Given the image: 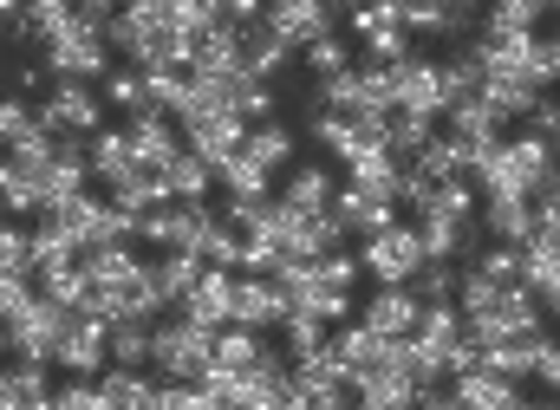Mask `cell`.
Wrapping results in <instances>:
<instances>
[{
	"instance_id": "7bdbcfd3",
	"label": "cell",
	"mask_w": 560,
	"mask_h": 410,
	"mask_svg": "<svg viewBox=\"0 0 560 410\" xmlns=\"http://www.w3.org/2000/svg\"><path fill=\"white\" fill-rule=\"evenodd\" d=\"M52 398H59V410H105V391H98V378H66Z\"/></svg>"
},
{
	"instance_id": "7dc6e473",
	"label": "cell",
	"mask_w": 560,
	"mask_h": 410,
	"mask_svg": "<svg viewBox=\"0 0 560 410\" xmlns=\"http://www.w3.org/2000/svg\"><path fill=\"white\" fill-rule=\"evenodd\" d=\"M418 410H463V405H456V391H443V385H436V391H423V398H418Z\"/></svg>"
},
{
	"instance_id": "44dd1931",
	"label": "cell",
	"mask_w": 560,
	"mask_h": 410,
	"mask_svg": "<svg viewBox=\"0 0 560 410\" xmlns=\"http://www.w3.org/2000/svg\"><path fill=\"white\" fill-rule=\"evenodd\" d=\"M150 268V286L163 293V306H176L196 280H202V255H189V248H163L156 261H143Z\"/></svg>"
},
{
	"instance_id": "1f68e13d",
	"label": "cell",
	"mask_w": 560,
	"mask_h": 410,
	"mask_svg": "<svg viewBox=\"0 0 560 410\" xmlns=\"http://www.w3.org/2000/svg\"><path fill=\"white\" fill-rule=\"evenodd\" d=\"M261 352H268V339L248 332V326H222V332H215V365H229V372H248Z\"/></svg>"
},
{
	"instance_id": "f907efd6",
	"label": "cell",
	"mask_w": 560,
	"mask_h": 410,
	"mask_svg": "<svg viewBox=\"0 0 560 410\" xmlns=\"http://www.w3.org/2000/svg\"><path fill=\"white\" fill-rule=\"evenodd\" d=\"M326 7H332V13H352V7H359V0H326Z\"/></svg>"
},
{
	"instance_id": "603a6c76",
	"label": "cell",
	"mask_w": 560,
	"mask_h": 410,
	"mask_svg": "<svg viewBox=\"0 0 560 410\" xmlns=\"http://www.w3.org/2000/svg\"><path fill=\"white\" fill-rule=\"evenodd\" d=\"M418 215H430V222H456V229H469V222L482 215V196H476V189H469V183L456 176V183H436V189H430V202H423Z\"/></svg>"
},
{
	"instance_id": "5b68a950",
	"label": "cell",
	"mask_w": 560,
	"mask_h": 410,
	"mask_svg": "<svg viewBox=\"0 0 560 410\" xmlns=\"http://www.w3.org/2000/svg\"><path fill=\"white\" fill-rule=\"evenodd\" d=\"M105 332H112V319H98L92 306H72V319H66V332L52 339V359H46V365H59L66 378H98V372L112 365Z\"/></svg>"
},
{
	"instance_id": "c3c4849f",
	"label": "cell",
	"mask_w": 560,
	"mask_h": 410,
	"mask_svg": "<svg viewBox=\"0 0 560 410\" xmlns=\"http://www.w3.org/2000/svg\"><path fill=\"white\" fill-rule=\"evenodd\" d=\"M0 410H20V385H13V372L0 365Z\"/></svg>"
},
{
	"instance_id": "83f0119b",
	"label": "cell",
	"mask_w": 560,
	"mask_h": 410,
	"mask_svg": "<svg viewBox=\"0 0 560 410\" xmlns=\"http://www.w3.org/2000/svg\"><path fill=\"white\" fill-rule=\"evenodd\" d=\"M411 163H418L430 183H456V176H463V143H456L450 131H436L418 156H411ZM463 183H469V176H463Z\"/></svg>"
},
{
	"instance_id": "4fadbf2b",
	"label": "cell",
	"mask_w": 560,
	"mask_h": 410,
	"mask_svg": "<svg viewBox=\"0 0 560 410\" xmlns=\"http://www.w3.org/2000/svg\"><path fill=\"white\" fill-rule=\"evenodd\" d=\"M268 20H275V33L300 52L306 39H319V33H339V13L326 7V0H268Z\"/></svg>"
},
{
	"instance_id": "bcb514c9",
	"label": "cell",
	"mask_w": 560,
	"mask_h": 410,
	"mask_svg": "<svg viewBox=\"0 0 560 410\" xmlns=\"http://www.w3.org/2000/svg\"><path fill=\"white\" fill-rule=\"evenodd\" d=\"M535 378H541V385L560 398V339H548V345H541V359H535Z\"/></svg>"
},
{
	"instance_id": "d6986e66",
	"label": "cell",
	"mask_w": 560,
	"mask_h": 410,
	"mask_svg": "<svg viewBox=\"0 0 560 410\" xmlns=\"http://www.w3.org/2000/svg\"><path fill=\"white\" fill-rule=\"evenodd\" d=\"M482 235L489 242H509V248H522L528 235H535V209H528V196H482Z\"/></svg>"
},
{
	"instance_id": "d6a6232c",
	"label": "cell",
	"mask_w": 560,
	"mask_h": 410,
	"mask_svg": "<svg viewBox=\"0 0 560 410\" xmlns=\"http://www.w3.org/2000/svg\"><path fill=\"white\" fill-rule=\"evenodd\" d=\"M98 85H105V105H118L125 118L150 112V98H143V72H138V66H112V72H105Z\"/></svg>"
},
{
	"instance_id": "3957f363",
	"label": "cell",
	"mask_w": 560,
	"mask_h": 410,
	"mask_svg": "<svg viewBox=\"0 0 560 410\" xmlns=\"http://www.w3.org/2000/svg\"><path fill=\"white\" fill-rule=\"evenodd\" d=\"M423 261H430V255H423L418 222H392L385 235L359 242V268L372 273V286H411V273H418Z\"/></svg>"
},
{
	"instance_id": "816d5d0a",
	"label": "cell",
	"mask_w": 560,
	"mask_h": 410,
	"mask_svg": "<svg viewBox=\"0 0 560 410\" xmlns=\"http://www.w3.org/2000/svg\"><path fill=\"white\" fill-rule=\"evenodd\" d=\"M0 352H7V319H0Z\"/></svg>"
},
{
	"instance_id": "9a60e30c",
	"label": "cell",
	"mask_w": 560,
	"mask_h": 410,
	"mask_svg": "<svg viewBox=\"0 0 560 410\" xmlns=\"http://www.w3.org/2000/svg\"><path fill=\"white\" fill-rule=\"evenodd\" d=\"M287 319V306H280L275 280H261V273H235V306H229V326H248V332H268Z\"/></svg>"
},
{
	"instance_id": "7a4b0ae2",
	"label": "cell",
	"mask_w": 560,
	"mask_h": 410,
	"mask_svg": "<svg viewBox=\"0 0 560 410\" xmlns=\"http://www.w3.org/2000/svg\"><path fill=\"white\" fill-rule=\"evenodd\" d=\"M39 66L52 72V79H105L112 72V46H105V33L98 26H85V20H72L66 33H52L46 46H39Z\"/></svg>"
},
{
	"instance_id": "484cf974",
	"label": "cell",
	"mask_w": 560,
	"mask_h": 410,
	"mask_svg": "<svg viewBox=\"0 0 560 410\" xmlns=\"http://www.w3.org/2000/svg\"><path fill=\"white\" fill-rule=\"evenodd\" d=\"M300 66H306V79L352 72V39H346V33H319V39H306V46H300Z\"/></svg>"
},
{
	"instance_id": "d4e9b609",
	"label": "cell",
	"mask_w": 560,
	"mask_h": 410,
	"mask_svg": "<svg viewBox=\"0 0 560 410\" xmlns=\"http://www.w3.org/2000/svg\"><path fill=\"white\" fill-rule=\"evenodd\" d=\"M150 326H156V319H112V332H105L112 365H125V372H150Z\"/></svg>"
},
{
	"instance_id": "ffe728a7",
	"label": "cell",
	"mask_w": 560,
	"mask_h": 410,
	"mask_svg": "<svg viewBox=\"0 0 560 410\" xmlns=\"http://www.w3.org/2000/svg\"><path fill=\"white\" fill-rule=\"evenodd\" d=\"M242 156H255L268 176H287V169L300 163V137L287 131L280 118H268V125H248V143H242Z\"/></svg>"
},
{
	"instance_id": "8992f818",
	"label": "cell",
	"mask_w": 560,
	"mask_h": 410,
	"mask_svg": "<svg viewBox=\"0 0 560 410\" xmlns=\"http://www.w3.org/2000/svg\"><path fill=\"white\" fill-rule=\"evenodd\" d=\"M33 118H39L46 131L92 137V131H105V98H98L85 79H52V85H46V98L33 105Z\"/></svg>"
},
{
	"instance_id": "7402d4cb",
	"label": "cell",
	"mask_w": 560,
	"mask_h": 410,
	"mask_svg": "<svg viewBox=\"0 0 560 410\" xmlns=\"http://www.w3.org/2000/svg\"><path fill=\"white\" fill-rule=\"evenodd\" d=\"M85 156H92V176H98L105 189H118V183H125V176L138 169V156H131V137H125V125H118V131H92Z\"/></svg>"
},
{
	"instance_id": "d590c367",
	"label": "cell",
	"mask_w": 560,
	"mask_h": 410,
	"mask_svg": "<svg viewBox=\"0 0 560 410\" xmlns=\"http://www.w3.org/2000/svg\"><path fill=\"white\" fill-rule=\"evenodd\" d=\"M469 268L489 273L495 286H515V280H522V248H509V242H482V248L469 255Z\"/></svg>"
},
{
	"instance_id": "f5cc1de1",
	"label": "cell",
	"mask_w": 560,
	"mask_h": 410,
	"mask_svg": "<svg viewBox=\"0 0 560 410\" xmlns=\"http://www.w3.org/2000/svg\"><path fill=\"white\" fill-rule=\"evenodd\" d=\"M0 222H7V202H0Z\"/></svg>"
},
{
	"instance_id": "2e32d148",
	"label": "cell",
	"mask_w": 560,
	"mask_h": 410,
	"mask_svg": "<svg viewBox=\"0 0 560 410\" xmlns=\"http://www.w3.org/2000/svg\"><path fill=\"white\" fill-rule=\"evenodd\" d=\"M326 352L339 359V372H346V385H359L372 365H378V352H385V339L365 326V319H346V326H332L326 332Z\"/></svg>"
},
{
	"instance_id": "52a82bcc",
	"label": "cell",
	"mask_w": 560,
	"mask_h": 410,
	"mask_svg": "<svg viewBox=\"0 0 560 410\" xmlns=\"http://www.w3.org/2000/svg\"><path fill=\"white\" fill-rule=\"evenodd\" d=\"M332 222L346 229V242H372V235H385V229L398 222V196L378 189V183H339Z\"/></svg>"
},
{
	"instance_id": "ab89813d",
	"label": "cell",
	"mask_w": 560,
	"mask_h": 410,
	"mask_svg": "<svg viewBox=\"0 0 560 410\" xmlns=\"http://www.w3.org/2000/svg\"><path fill=\"white\" fill-rule=\"evenodd\" d=\"M156 410H215V398L189 378H156Z\"/></svg>"
},
{
	"instance_id": "74e56055",
	"label": "cell",
	"mask_w": 560,
	"mask_h": 410,
	"mask_svg": "<svg viewBox=\"0 0 560 410\" xmlns=\"http://www.w3.org/2000/svg\"><path fill=\"white\" fill-rule=\"evenodd\" d=\"M202 268H229L242 273V235H235V222L222 215L215 229H209V242H202Z\"/></svg>"
},
{
	"instance_id": "8fae6325",
	"label": "cell",
	"mask_w": 560,
	"mask_h": 410,
	"mask_svg": "<svg viewBox=\"0 0 560 410\" xmlns=\"http://www.w3.org/2000/svg\"><path fill=\"white\" fill-rule=\"evenodd\" d=\"M541 345H548V319H535V326H515V332H502V339H489V352H482V365L522 385V378H535V359H541Z\"/></svg>"
},
{
	"instance_id": "4316f807",
	"label": "cell",
	"mask_w": 560,
	"mask_h": 410,
	"mask_svg": "<svg viewBox=\"0 0 560 410\" xmlns=\"http://www.w3.org/2000/svg\"><path fill=\"white\" fill-rule=\"evenodd\" d=\"M209 189H215V169L183 143V156L170 163V202H209Z\"/></svg>"
},
{
	"instance_id": "b9f144b4",
	"label": "cell",
	"mask_w": 560,
	"mask_h": 410,
	"mask_svg": "<svg viewBox=\"0 0 560 410\" xmlns=\"http://www.w3.org/2000/svg\"><path fill=\"white\" fill-rule=\"evenodd\" d=\"M7 372H13V385H20V405H33V398H52V378H46V359H13Z\"/></svg>"
},
{
	"instance_id": "ba28073f",
	"label": "cell",
	"mask_w": 560,
	"mask_h": 410,
	"mask_svg": "<svg viewBox=\"0 0 560 410\" xmlns=\"http://www.w3.org/2000/svg\"><path fill=\"white\" fill-rule=\"evenodd\" d=\"M125 137H131L138 169H156V176H170V163L183 156V131H176V118H163V112H138V118H125Z\"/></svg>"
},
{
	"instance_id": "f546056e",
	"label": "cell",
	"mask_w": 560,
	"mask_h": 410,
	"mask_svg": "<svg viewBox=\"0 0 560 410\" xmlns=\"http://www.w3.org/2000/svg\"><path fill=\"white\" fill-rule=\"evenodd\" d=\"M456 280H463L456 261H423L411 273V293H418V306H456Z\"/></svg>"
},
{
	"instance_id": "7c38bea8",
	"label": "cell",
	"mask_w": 560,
	"mask_h": 410,
	"mask_svg": "<svg viewBox=\"0 0 560 410\" xmlns=\"http://www.w3.org/2000/svg\"><path fill=\"white\" fill-rule=\"evenodd\" d=\"M456 339H463V313H456V306H423L418 326H411V345H418V359H423V365H436L443 378H450Z\"/></svg>"
},
{
	"instance_id": "ee69618b",
	"label": "cell",
	"mask_w": 560,
	"mask_h": 410,
	"mask_svg": "<svg viewBox=\"0 0 560 410\" xmlns=\"http://www.w3.org/2000/svg\"><path fill=\"white\" fill-rule=\"evenodd\" d=\"M319 273H326V280H332V286H339V293H352V280H359V255H346V248H332V255H319Z\"/></svg>"
},
{
	"instance_id": "5bb4252c",
	"label": "cell",
	"mask_w": 560,
	"mask_h": 410,
	"mask_svg": "<svg viewBox=\"0 0 560 410\" xmlns=\"http://www.w3.org/2000/svg\"><path fill=\"white\" fill-rule=\"evenodd\" d=\"M418 293L411 286H372V300L359 306V319L378 332V339H411V326H418Z\"/></svg>"
},
{
	"instance_id": "f6af8a7d",
	"label": "cell",
	"mask_w": 560,
	"mask_h": 410,
	"mask_svg": "<svg viewBox=\"0 0 560 410\" xmlns=\"http://www.w3.org/2000/svg\"><path fill=\"white\" fill-rule=\"evenodd\" d=\"M72 13H79L85 26H98V33H105V26L125 13V0H72Z\"/></svg>"
},
{
	"instance_id": "9c48e42d",
	"label": "cell",
	"mask_w": 560,
	"mask_h": 410,
	"mask_svg": "<svg viewBox=\"0 0 560 410\" xmlns=\"http://www.w3.org/2000/svg\"><path fill=\"white\" fill-rule=\"evenodd\" d=\"M332 196H339V176H332V163H319V156H300V163L280 176V202L300 209V215H326Z\"/></svg>"
},
{
	"instance_id": "cb8c5ba5",
	"label": "cell",
	"mask_w": 560,
	"mask_h": 410,
	"mask_svg": "<svg viewBox=\"0 0 560 410\" xmlns=\"http://www.w3.org/2000/svg\"><path fill=\"white\" fill-rule=\"evenodd\" d=\"M98 391H105V410H156V378H150V372L112 365V372L98 378Z\"/></svg>"
},
{
	"instance_id": "ac0fdd59",
	"label": "cell",
	"mask_w": 560,
	"mask_h": 410,
	"mask_svg": "<svg viewBox=\"0 0 560 410\" xmlns=\"http://www.w3.org/2000/svg\"><path fill=\"white\" fill-rule=\"evenodd\" d=\"M229 306H235V273L229 268H202V280L183 293V313L196 319V326H229Z\"/></svg>"
},
{
	"instance_id": "836d02e7",
	"label": "cell",
	"mask_w": 560,
	"mask_h": 410,
	"mask_svg": "<svg viewBox=\"0 0 560 410\" xmlns=\"http://www.w3.org/2000/svg\"><path fill=\"white\" fill-rule=\"evenodd\" d=\"M0 273L33 280V229L26 222H0Z\"/></svg>"
},
{
	"instance_id": "6da1fadb",
	"label": "cell",
	"mask_w": 560,
	"mask_h": 410,
	"mask_svg": "<svg viewBox=\"0 0 560 410\" xmlns=\"http://www.w3.org/2000/svg\"><path fill=\"white\" fill-rule=\"evenodd\" d=\"M215 365V326H196L189 313H183V300L176 306H163V319L150 326V372L156 378H202Z\"/></svg>"
},
{
	"instance_id": "60d3db41",
	"label": "cell",
	"mask_w": 560,
	"mask_h": 410,
	"mask_svg": "<svg viewBox=\"0 0 560 410\" xmlns=\"http://www.w3.org/2000/svg\"><path fill=\"white\" fill-rule=\"evenodd\" d=\"M0 85H7V92H20V98H46V85H52V72H46L39 59H13V66L0 72Z\"/></svg>"
},
{
	"instance_id": "f35d334b",
	"label": "cell",
	"mask_w": 560,
	"mask_h": 410,
	"mask_svg": "<svg viewBox=\"0 0 560 410\" xmlns=\"http://www.w3.org/2000/svg\"><path fill=\"white\" fill-rule=\"evenodd\" d=\"M359 52H365V66H392V59L411 52V33H405V26H378V33L359 39Z\"/></svg>"
},
{
	"instance_id": "8d00e7d4",
	"label": "cell",
	"mask_w": 560,
	"mask_h": 410,
	"mask_svg": "<svg viewBox=\"0 0 560 410\" xmlns=\"http://www.w3.org/2000/svg\"><path fill=\"white\" fill-rule=\"evenodd\" d=\"M430 137H436V125H430V118H418V112H392V125H385V143H392V150H398L405 163L418 156Z\"/></svg>"
},
{
	"instance_id": "681fc988",
	"label": "cell",
	"mask_w": 560,
	"mask_h": 410,
	"mask_svg": "<svg viewBox=\"0 0 560 410\" xmlns=\"http://www.w3.org/2000/svg\"><path fill=\"white\" fill-rule=\"evenodd\" d=\"M20 410H59V398H33V405H20Z\"/></svg>"
},
{
	"instance_id": "4dcf8cb0",
	"label": "cell",
	"mask_w": 560,
	"mask_h": 410,
	"mask_svg": "<svg viewBox=\"0 0 560 410\" xmlns=\"http://www.w3.org/2000/svg\"><path fill=\"white\" fill-rule=\"evenodd\" d=\"M326 332H332L326 319H306V313H287V319H280V352H287V359L300 365V359H313V352L326 345Z\"/></svg>"
},
{
	"instance_id": "30bf717a",
	"label": "cell",
	"mask_w": 560,
	"mask_h": 410,
	"mask_svg": "<svg viewBox=\"0 0 560 410\" xmlns=\"http://www.w3.org/2000/svg\"><path fill=\"white\" fill-rule=\"evenodd\" d=\"M293 59H300V52L275 33V20H268V13H261V20H242V72H255V79H268V85H275V79L293 72Z\"/></svg>"
},
{
	"instance_id": "e575fe53",
	"label": "cell",
	"mask_w": 560,
	"mask_h": 410,
	"mask_svg": "<svg viewBox=\"0 0 560 410\" xmlns=\"http://www.w3.org/2000/svg\"><path fill=\"white\" fill-rule=\"evenodd\" d=\"M183 92H189V72L183 66H156V72H143V98H150V112H176L183 105Z\"/></svg>"
},
{
	"instance_id": "e0dca14e",
	"label": "cell",
	"mask_w": 560,
	"mask_h": 410,
	"mask_svg": "<svg viewBox=\"0 0 560 410\" xmlns=\"http://www.w3.org/2000/svg\"><path fill=\"white\" fill-rule=\"evenodd\" d=\"M450 391H456V405H463V410H522V385H515V378H502V372H489V365L456 372V378H450Z\"/></svg>"
},
{
	"instance_id": "f1b7e54d",
	"label": "cell",
	"mask_w": 560,
	"mask_h": 410,
	"mask_svg": "<svg viewBox=\"0 0 560 410\" xmlns=\"http://www.w3.org/2000/svg\"><path fill=\"white\" fill-rule=\"evenodd\" d=\"M215 189H222V196H268V189H275V176H268L255 156H242V150H235V156L215 169Z\"/></svg>"
},
{
	"instance_id": "277c9868",
	"label": "cell",
	"mask_w": 560,
	"mask_h": 410,
	"mask_svg": "<svg viewBox=\"0 0 560 410\" xmlns=\"http://www.w3.org/2000/svg\"><path fill=\"white\" fill-rule=\"evenodd\" d=\"M385 85H392V112H418V118H443V59H430V52H405V59H392L385 66Z\"/></svg>"
}]
</instances>
